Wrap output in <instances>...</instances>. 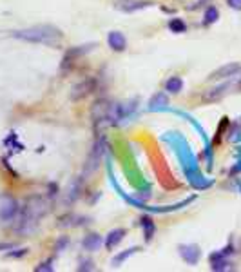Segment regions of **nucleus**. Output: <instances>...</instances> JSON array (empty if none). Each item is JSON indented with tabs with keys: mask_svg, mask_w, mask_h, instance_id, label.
<instances>
[{
	"mask_svg": "<svg viewBox=\"0 0 241 272\" xmlns=\"http://www.w3.org/2000/svg\"><path fill=\"white\" fill-rule=\"evenodd\" d=\"M49 202L44 196H31L26 200L24 207H20V212L16 216V232L22 236H29L38 229V223L46 218L49 212Z\"/></svg>",
	"mask_w": 241,
	"mask_h": 272,
	"instance_id": "f257e3e1",
	"label": "nucleus"
},
{
	"mask_svg": "<svg viewBox=\"0 0 241 272\" xmlns=\"http://www.w3.org/2000/svg\"><path fill=\"white\" fill-rule=\"evenodd\" d=\"M15 38L24 40V42H33V44H57L62 40V31L53 26H35L27 27V29H20V31L11 33Z\"/></svg>",
	"mask_w": 241,
	"mask_h": 272,
	"instance_id": "f03ea898",
	"label": "nucleus"
},
{
	"mask_svg": "<svg viewBox=\"0 0 241 272\" xmlns=\"http://www.w3.org/2000/svg\"><path fill=\"white\" fill-rule=\"evenodd\" d=\"M111 109L113 104L109 100H98L95 102L93 109H91V118L96 126H104V124H111Z\"/></svg>",
	"mask_w": 241,
	"mask_h": 272,
	"instance_id": "7ed1b4c3",
	"label": "nucleus"
},
{
	"mask_svg": "<svg viewBox=\"0 0 241 272\" xmlns=\"http://www.w3.org/2000/svg\"><path fill=\"white\" fill-rule=\"evenodd\" d=\"M20 212L18 202L11 196H0V220L2 221H15Z\"/></svg>",
	"mask_w": 241,
	"mask_h": 272,
	"instance_id": "20e7f679",
	"label": "nucleus"
},
{
	"mask_svg": "<svg viewBox=\"0 0 241 272\" xmlns=\"http://www.w3.org/2000/svg\"><path fill=\"white\" fill-rule=\"evenodd\" d=\"M104 138H100L98 141L93 147V152L87 158V163H85V176H89L91 173H95L96 167H98L100 160H102V154H104Z\"/></svg>",
	"mask_w": 241,
	"mask_h": 272,
	"instance_id": "39448f33",
	"label": "nucleus"
},
{
	"mask_svg": "<svg viewBox=\"0 0 241 272\" xmlns=\"http://www.w3.org/2000/svg\"><path fill=\"white\" fill-rule=\"evenodd\" d=\"M238 73H241V66L236 62L232 64H225V66H221L220 69H216L212 71L209 76V80H223V78H232V76H236Z\"/></svg>",
	"mask_w": 241,
	"mask_h": 272,
	"instance_id": "423d86ee",
	"label": "nucleus"
},
{
	"mask_svg": "<svg viewBox=\"0 0 241 272\" xmlns=\"http://www.w3.org/2000/svg\"><path fill=\"white\" fill-rule=\"evenodd\" d=\"M149 5H152V2H145V0H115V7L123 11V13H134V11L145 9Z\"/></svg>",
	"mask_w": 241,
	"mask_h": 272,
	"instance_id": "0eeeda50",
	"label": "nucleus"
},
{
	"mask_svg": "<svg viewBox=\"0 0 241 272\" xmlns=\"http://www.w3.org/2000/svg\"><path fill=\"white\" fill-rule=\"evenodd\" d=\"M95 87H96V80L95 78H85V80H82V82L74 85L73 91H71V100L84 98V96H87V94L93 93V91H95Z\"/></svg>",
	"mask_w": 241,
	"mask_h": 272,
	"instance_id": "6e6552de",
	"label": "nucleus"
},
{
	"mask_svg": "<svg viewBox=\"0 0 241 272\" xmlns=\"http://www.w3.org/2000/svg\"><path fill=\"white\" fill-rule=\"evenodd\" d=\"M180 254L189 265H196L201 258V251L198 245H180Z\"/></svg>",
	"mask_w": 241,
	"mask_h": 272,
	"instance_id": "1a4fd4ad",
	"label": "nucleus"
},
{
	"mask_svg": "<svg viewBox=\"0 0 241 272\" xmlns=\"http://www.w3.org/2000/svg\"><path fill=\"white\" fill-rule=\"evenodd\" d=\"M107 44L113 51H123L127 47V40L123 37V33L120 31H111L109 37H107Z\"/></svg>",
	"mask_w": 241,
	"mask_h": 272,
	"instance_id": "9d476101",
	"label": "nucleus"
},
{
	"mask_svg": "<svg viewBox=\"0 0 241 272\" xmlns=\"http://www.w3.org/2000/svg\"><path fill=\"white\" fill-rule=\"evenodd\" d=\"M102 243H104V240H102V236L100 234H87L84 238V241H82V245H84L85 251H89V252H95L98 251L100 247H102Z\"/></svg>",
	"mask_w": 241,
	"mask_h": 272,
	"instance_id": "9b49d317",
	"label": "nucleus"
},
{
	"mask_svg": "<svg viewBox=\"0 0 241 272\" xmlns=\"http://www.w3.org/2000/svg\"><path fill=\"white\" fill-rule=\"evenodd\" d=\"M229 89H231V84H223L220 85V87H214V89L207 91V93L203 94V98L207 100V102H214V100H220L221 96H225V94L229 93Z\"/></svg>",
	"mask_w": 241,
	"mask_h": 272,
	"instance_id": "f8f14e48",
	"label": "nucleus"
},
{
	"mask_svg": "<svg viewBox=\"0 0 241 272\" xmlns=\"http://www.w3.org/2000/svg\"><path fill=\"white\" fill-rule=\"evenodd\" d=\"M123 236H125V230L123 229H116V230H111L109 236H107V240H105V247L113 251L121 240H123Z\"/></svg>",
	"mask_w": 241,
	"mask_h": 272,
	"instance_id": "ddd939ff",
	"label": "nucleus"
},
{
	"mask_svg": "<svg viewBox=\"0 0 241 272\" xmlns=\"http://www.w3.org/2000/svg\"><path fill=\"white\" fill-rule=\"evenodd\" d=\"M181 89H183V80L180 78V76H171V78L165 82V91H167V93L178 94Z\"/></svg>",
	"mask_w": 241,
	"mask_h": 272,
	"instance_id": "4468645a",
	"label": "nucleus"
},
{
	"mask_svg": "<svg viewBox=\"0 0 241 272\" xmlns=\"http://www.w3.org/2000/svg\"><path fill=\"white\" fill-rule=\"evenodd\" d=\"M229 265H231V263L223 258V254H214V256H212V271H227Z\"/></svg>",
	"mask_w": 241,
	"mask_h": 272,
	"instance_id": "2eb2a0df",
	"label": "nucleus"
},
{
	"mask_svg": "<svg viewBox=\"0 0 241 272\" xmlns=\"http://www.w3.org/2000/svg\"><path fill=\"white\" fill-rule=\"evenodd\" d=\"M142 227L145 230V238L147 240H152V236H154V223H152L151 218H142Z\"/></svg>",
	"mask_w": 241,
	"mask_h": 272,
	"instance_id": "dca6fc26",
	"label": "nucleus"
},
{
	"mask_svg": "<svg viewBox=\"0 0 241 272\" xmlns=\"http://www.w3.org/2000/svg\"><path fill=\"white\" fill-rule=\"evenodd\" d=\"M136 251H138V247H132V249H129V251L118 254V256H116L115 260H113V267H120V263L123 262V260H127V258L131 256V254H134Z\"/></svg>",
	"mask_w": 241,
	"mask_h": 272,
	"instance_id": "f3484780",
	"label": "nucleus"
},
{
	"mask_svg": "<svg viewBox=\"0 0 241 272\" xmlns=\"http://www.w3.org/2000/svg\"><path fill=\"white\" fill-rule=\"evenodd\" d=\"M169 27L173 29V33H183L187 29V26H185V22L181 18H173L169 22Z\"/></svg>",
	"mask_w": 241,
	"mask_h": 272,
	"instance_id": "a211bd4d",
	"label": "nucleus"
},
{
	"mask_svg": "<svg viewBox=\"0 0 241 272\" xmlns=\"http://www.w3.org/2000/svg\"><path fill=\"white\" fill-rule=\"evenodd\" d=\"M218 16H220L218 9H216L214 5H210L209 9L205 11V24H214V22L218 20Z\"/></svg>",
	"mask_w": 241,
	"mask_h": 272,
	"instance_id": "6ab92c4d",
	"label": "nucleus"
},
{
	"mask_svg": "<svg viewBox=\"0 0 241 272\" xmlns=\"http://www.w3.org/2000/svg\"><path fill=\"white\" fill-rule=\"evenodd\" d=\"M227 4H229V7H232V9L241 11V0H227Z\"/></svg>",
	"mask_w": 241,
	"mask_h": 272,
	"instance_id": "aec40b11",
	"label": "nucleus"
}]
</instances>
